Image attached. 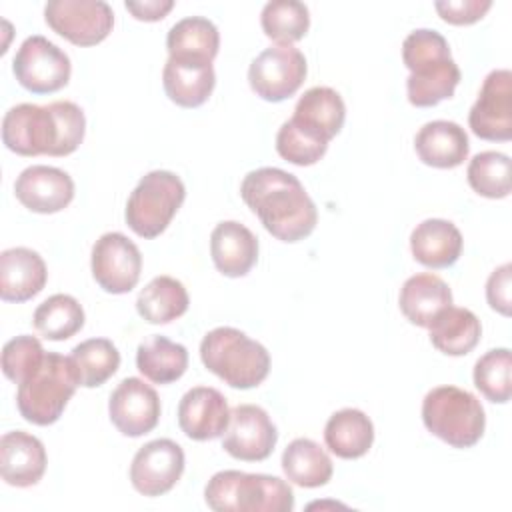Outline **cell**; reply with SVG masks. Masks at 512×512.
<instances>
[{"mask_svg": "<svg viewBox=\"0 0 512 512\" xmlns=\"http://www.w3.org/2000/svg\"><path fill=\"white\" fill-rule=\"evenodd\" d=\"M184 450L170 438H158L144 444L132 458L130 482L144 496H162L170 492L184 472Z\"/></svg>", "mask_w": 512, "mask_h": 512, "instance_id": "obj_14", "label": "cell"}, {"mask_svg": "<svg viewBox=\"0 0 512 512\" xmlns=\"http://www.w3.org/2000/svg\"><path fill=\"white\" fill-rule=\"evenodd\" d=\"M34 328L48 340H68L84 326V310L70 294L48 296L32 316Z\"/></svg>", "mask_w": 512, "mask_h": 512, "instance_id": "obj_34", "label": "cell"}, {"mask_svg": "<svg viewBox=\"0 0 512 512\" xmlns=\"http://www.w3.org/2000/svg\"><path fill=\"white\" fill-rule=\"evenodd\" d=\"M72 366L84 388L102 386L120 366V352L108 338H88L72 348Z\"/></svg>", "mask_w": 512, "mask_h": 512, "instance_id": "obj_33", "label": "cell"}, {"mask_svg": "<svg viewBox=\"0 0 512 512\" xmlns=\"http://www.w3.org/2000/svg\"><path fill=\"white\" fill-rule=\"evenodd\" d=\"M264 34L278 44H294L306 36L310 28V12L298 0L266 2L260 14Z\"/></svg>", "mask_w": 512, "mask_h": 512, "instance_id": "obj_35", "label": "cell"}, {"mask_svg": "<svg viewBox=\"0 0 512 512\" xmlns=\"http://www.w3.org/2000/svg\"><path fill=\"white\" fill-rule=\"evenodd\" d=\"M422 422L452 448L474 446L486 428L480 400L458 386H436L422 400Z\"/></svg>", "mask_w": 512, "mask_h": 512, "instance_id": "obj_7", "label": "cell"}, {"mask_svg": "<svg viewBox=\"0 0 512 512\" xmlns=\"http://www.w3.org/2000/svg\"><path fill=\"white\" fill-rule=\"evenodd\" d=\"M190 298L184 284L172 276L152 278L136 298V310L148 324H168L188 310Z\"/></svg>", "mask_w": 512, "mask_h": 512, "instance_id": "obj_32", "label": "cell"}, {"mask_svg": "<svg viewBox=\"0 0 512 512\" xmlns=\"http://www.w3.org/2000/svg\"><path fill=\"white\" fill-rule=\"evenodd\" d=\"M92 276L108 294L130 292L142 272V254L138 246L122 232H106L92 246Z\"/></svg>", "mask_w": 512, "mask_h": 512, "instance_id": "obj_12", "label": "cell"}, {"mask_svg": "<svg viewBox=\"0 0 512 512\" xmlns=\"http://www.w3.org/2000/svg\"><path fill=\"white\" fill-rule=\"evenodd\" d=\"M324 442L338 458H360L374 442L372 420L358 408H342L328 418L324 426Z\"/></svg>", "mask_w": 512, "mask_h": 512, "instance_id": "obj_27", "label": "cell"}, {"mask_svg": "<svg viewBox=\"0 0 512 512\" xmlns=\"http://www.w3.org/2000/svg\"><path fill=\"white\" fill-rule=\"evenodd\" d=\"M282 470L292 484L302 488H318L328 484L334 466L318 442L310 438H296L282 452Z\"/></svg>", "mask_w": 512, "mask_h": 512, "instance_id": "obj_31", "label": "cell"}, {"mask_svg": "<svg viewBox=\"0 0 512 512\" xmlns=\"http://www.w3.org/2000/svg\"><path fill=\"white\" fill-rule=\"evenodd\" d=\"M398 304L408 322L428 328L444 308L452 306V290L436 274H414L402 284Z\"/></svg>", "mask_w": 512, "mask_h": 512, "instance_id": "obj_26", "label": "cell"}, {"mask_svg": "<svg viewBox=\"0 0 512 512\" xmlns=\"http://www.w3.org/2000/svg\"><path fill=\"white\" fill-rule=\"evenodd\" d=\"M168 58L212 62L220 48V34L212 20L188 16L178 20L166 36Z\"/></svg>", "mask_w": 512, "mask_h": 512, "instance_id": "obj_30", "label": "cell"}, {"mask_svg": "<svg viewBox=\"0 0 512 512\" xmlns=\"http://www.w3.org/2000/svg\"><path fill=\"white\" fill-rule=\"evenodd\" d=\"M46 464V448L36 436L12 430L0 438V474L6 484L16 488L34 486L42 480Z\"/></svg>", "mask_w": 512, "mask_h": 512, "instance_id": "obj_20", "label": "cell"}, {"mask_svg": "<svg viewBox=\"0 0 512 512\" xmlns=\"http://www.w3.org/2000/svg\"><path fill=\"white\" fill-rule=\"evenodd\" d=\"M402 60L410 70L406 92L412 106L430 108L454 96L462 74L440 32L430 28L410 32L402 42Z\"/></svg>", "mask_w": 512, "mask_h": 512, "instance_id": "obj_3", "label": "cell"}, {"mask_svg": "<svg viewBox=\"0 0 512 512\" xmlns=\"http://www.w3.org/2000/svg\"><path fill=\"white\" fill-rule=\"evenodd\" d=\"M200 358L212 374L240 390L262 384L270 372L268 350L232 326L210 330L200 342Z\"/></svg>", "mask_w": 512, "mask_h": 512, "instance_id": "obj_4", "label": "cell"}, {"mask_svg": "<svg viewBox=\"0 0 512 512\" xmlns=\"http://www.w3.org/2000/svg\"><path fill=\"white\" fill-rule=\"evenodd\" d=\"M136 368L154 384L176 382L188 368V350L162 334H152L138 344Z\"/></svg>", "mask_w": 512, "mask_h": 512, "instance_id": "obj_29", "label": "cell"}, {"mask_svg": "<svg viewBox=\"0 0 512 512\" xmlns=\"http://www.w3.org/2000/svg\"><path fill=\"white\" fill-rule=\"evenodd\" d=\"M462 234L450 220L428 218L410 234L412 256L426 268H448L462 254Z\"/></svg>", "mask_w": 512, "mask_h": 512, "instance_id": "obj_25", "label": "cell"}, {"mask_svg": "<svg viewBox=\"0 0 512 512\" xmlns=\"http://www.w3.org/2000/svg\"><path fill=\"white\" fill-rule=\"evenodd\" d=\"M204 500L216 512H292L294 492L278 476L248 474L240 470L216 472L206 488Z\"/></svg>", "mask_w": 512, "mask_h": 512, "instance_id": "obj_5", "label": "cell"}, {"mask_svg": "<svg viewBox=\"0 0 512 512\" xmlns=\"http://www.w3.org/2000/svg\"><path fill=\"white\" fill-rule=\"evenodd\" d=\"M86 118L78 104H16L2 118V142L20 156H68L84 140Z\"/></svg>", "mask_w": 512, "mask_h": 512, "instance_id": "obj_2", "label": "cell"}, {"mask_svg": "<svg viewBox=\"0 0 512 512\" xmlns=\"http://www.w3.org/2000/svg\"><path fill=\"white\" fill-rule=\"evenodd\" d=\"M124 6L128 12H132V16L136 20L156 22V20H162L174 8V2L172 0H142V2L126 0Z\"/></svg>", "mask_w": 512, "mask_h": 512, "instance_id": "obj_42", "label": "cell"}, {"mask_svg": "<svg viewBox=\"0 0 512 512\" xmlns=\"http://www.w3.org/2000/svg\"><path fill=\"white\" fill-rule=\"evenodd\" d=\"M48 270L42 256L26 246L8 248L0 254V298L26 302L46 286Z\"/></svg>", "mask_w": 512, "mask_h": 512, "instance_id": "obj_21", "label": "cell"}, {"mask_svg": "<svg viewBox=\"0 0 512 512\" xmlns=\"http://www.w3.org/2000/svg\"><path fill=\"white\" fill-rule=\"evenodd\" d=\"M210 254L216 270L228 278L246 276L258 260V238L236 220L216 224L210 234Z\"/></svg>", "mask_w": 512, "mask_h": 512, "instance_id": "obj_22", "label": "cell"}, {"mask_svg": "<svg viewBox=\"0 0 512 512\" xmlns=\"http://www.w3.org/2000/svg\"><path fill=\"white\" fill-rule=\"evenodd\" d=\"M430 342L448 356H464L476 348L482 336L478 316L468 308L448 306L428 326Z\"/></svg>", "mask_w": 512, "mask_h": 512, "instance_id": "obj_28", "label": "cell"}, {"mask_svg": "<svg viewBox=\"0 0 512 512\" xmlns=\"http://www.w3.org/2000/svg\"><path fill=\"white\" fill-rule=\"evenodd\" d=\"M468 124L482 140L506 142L512 138V72L508 68H496L484 78Z\"/></svg>", "mask_w": 512, "mask_h": 512, "instance_id": "obj_13", "label": "cell"}, {"mask_svg": "<svg viewBox=\"0 0 512 512\" xmlns=\"http://www.w3.org/2000/svg\"><path fill=\"white\" fill-rule=\"evenodd\" d=\"M240 196L262 226L282 242H298L316 228V204L302 182L282 168L264 166L248 172Z\"/></svg>", "mask_w": 512, "mask_h": 512, "instance_id": "obj_1", "label": "cell"}, {"mask_svg": "<svg viewBox=\"0 0 512 512\" xmlns=\"http://www.w3.org/2000/svg\"><path fill=\"white\" fill-rule=\"evenodd\" d=\"M278 432L268 412L256 404H238L230 410L222 448L236 460H266L276 446Z\"/></svg>", "mask_w": 512, "mask_h": 512, "instance_id": "obj_15", "label": "cell"}, {"mask_svg": "<svg viewBox=\"0 0 512 512\" xmlns=\"http://www.w3.org/2000/svg\"><path fill=\"white\" fill-rule=\"evenodd\" d=\"M162 84L166 96L182 108L202 106L216 84L212 62L168 58L162 70Z\"/></svg>", "mask_w": 512, "mask_h": 512, "instance_id": "obj_23", "label": "cell"}, {"mask_svg": "<svg viewBox=\"0 0 512 512\" xmlns=\"http://www.w3.org/2000/svg\"><path fill=\"white\" fill-rule=\"evenodd\" d=\"M474 386L496 404H506L512 396V354L508 348H492L474 364Z\"/></svg>", "mask_w": 512, "mask_h": 512, "instance_id": "obj_36", "label": "cell"}, {"mask_svg": "<svg viewBox=\"0 0 512 512\" xmlns=\"http://www.w3.org/2000/svg\"><path fill=\"white\" fill-rule=\"evenodd\" d=\"M14 194L24 208L38 214H54L72 202L74 180L56 166L34 164L18 174Z\"/></svg>", "mask_w": 512, "mask_h": 512, "instance_id": "obj_17", "label": "cell"}, {"mask_svg": "<svg viewBox=\"0 0 512 512\" xmlns=\"http://www.w3.org/2000/svg\"><path fill=\"white\" fill-rule=\"evenodd\" d=\"M308 66L304 54L292 44L262 50L248 68L250 88L266 102H282L298 92Z\"/></svg>", "mask_w": 512, "mask_h": 512, "instance_id": "obj_9", "label": "cell"}, {"mask_svg": "<svg viewBox=\"0 0 512 512\" xmlns=\"http://www.w3.org/2000/svg\"><path fill=\"white\" fill-rule=\"evenodd\" d=\"M12 72L28 92L52 94L68 84L72 66L64 50L48 38L34 34L20 44L12 60Z\"/></svg>", "mask_w": 512, "mask_h": 512, "instance_id": "obj_10", "label": "cell"}, {"mask_svg": "<svg viewBox=\"0 0 512 512\" xmlns=\"http://www.w3.org/2000/svg\"><path fill=\"white\" fill-rule=\"evenodd\" d=\"M186 198L180 176L170 170H152L140 178L126 202V224L140 238L160 236Z\"/></svg>", "mask_w": 512, "mask_h": 512, "instance_id": "obj_8", "label": "cell"}, {"mask_svg": "<svg viewBox=\"0 0 512 512\" xmlns=\"http://www.w3.org/2000/svg\"><path fill=\"white\" fill-rule=\"evenodd\" d=\"M46 24L76 46L102 42L114 26V12L104 0H50L44 6Z\"/></svg>", "mask_w": 512, "mask_h": 512, "instance_id": "obj_11", "label": "cell"}, {"mask_svg": "<svg viewBox=\"0 0 512 512\" xmlns=\"http://www.w3.org/2000/svg\"><path fill=\"white\" fill-rule=\"evenodd\" d=\"M80 386L70 356L46 352L42 364L18 384L16 406L26 422L54 424Z\"/></svg>", "mask_w": 512, "mask_h": 512, "instance_id": "obj_6", "label": "cell"}, {"mask_svg": "<svg viewBox=\"0 0 512 512\" xmlns=\"http://www.w3.org/2000/svg\"><path fill=\"white\" fill-rule=\"evenodd\" d=\"M276 150L284 160L296 166H312L326 154L328 144L310 138L286 120L276 134Z\"/></svg>", "mask_w": 512, "mask_h": 512, "instance_id": "obj_39", "label": "cell"}, {"mask_svg": "<svg viewBox=\"0 0 512 512\" xmlns=\"http://www.w3.org/2000/svg\"><path fill=\"white\" fill-rule=\"evenodd\" d=\"M46 352L38 338L20 334L8 340L2 348V372L14 384L26 380L44 360Z\"/></svg>", "mask_w": 512, "mask_h": 512, "instance_id": "obj_38", "label": "cell"}, {"mask_svg": "<svg viewBox=\"0 0 512 512\" xmlns=\"http://www.w3.org/2000/svg\"><path fill=\"white\" fill-rule=\"evenodd\" d=\"M418 158L432 168H456L470 152L468 134L452 120L426 122L414 136Z\"/></svg>", "mask_w": 512, "mask_h": 512, "instance_id": "obj_24", "label": "cell"}, {"mask_svg": "<svg viewBox=\"0 0 512 512\" xmlns=\"http://www.w3.org/2000/svg\"><path fill=\"white\" fill-rule=\"evenodd\" d=\"M434 8L444 22L464 26L478 22L492 8V0H438Z\"/></svg>", "mask_w": 512, "mask_h": 512, "instance_id": "obj_40", "label": "cell"}, {"mask_svg": "<svg viewBox=\"0 0 512 512\" xmlns=\"http://www.w3.org/2000/svg\"><path fill=\"white\" fill-rule=\"evenodd\" d=\"M510 286H512V264L498 266L486 282V300L492 310L502 316H510Z\"/></svg>", "mask_w": 512, "mask_h": 512, "instance_id": "obj_41", "label": "cell"}, {"mask_svg": "<svg viewBox=\"0 0 512 512\" xmlns=\"http://www.w3.org/2000/svg\"><path fill=\"white\" fill-rule=\"evenodd\" d=\"M160 410L156 390L140 378H124L108 400L112 424L120 434L130 438L152 432L160 420Z\"/></svg>", "mask_w": 512, "mask_h": 512, "instance_id": "obj_16", "label": "cell"}, {"mask_svg": "<svg viewBox=\"0 0 512 512\" xmlns=\"http://www.w3.org/2000/svg\"><path fill=\"white\" fill-rule=\"evenodd\" d=\"M470 188L484 198H506L510 194V158L504 152L486 150L476 154L466 170Z\"/></svg>", "mask_w": 512, "mask_h": 512, "instance_id": "obj_37", "label": "cell"}, {"mask_svg": "<svg viewBox=\"0 0 512 512\" xmlns=\"http://www.w3.org/2000/svg\"><path fill=\"white\" fill-rule=\"evenodd\" d=\"M346 106L330 86H312L296 102L290 122L310 138L328 144L344 126Z\"/></svg>", "mask_w": 512, "mask_h": 512, "instance_id": "obj_19", "label": "cell"}, {"mask_svg": "<svg viewBox=\"0 0 512 512\" xmlns=\"http://www.w3.org/2000/svg\"><path fill=\"white\" fill-rule=\"evenodd\" d=\"M230 422V408L224 394L210 386L190 388L178 404V426L196 442L220 438Z\"/></svg>", "mask_w": 512, "mask_h": 512, "instance_id": "obj_18", "label": "cell"}]
</instances>
